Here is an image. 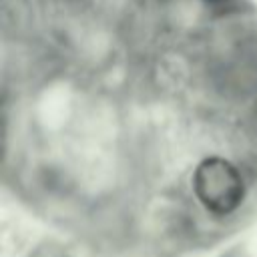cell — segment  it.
Returning a JSON list of instances; mask_svg holds the SVG:
<instances>
[{
  "label": "cell",
  "mask_w": 257,
  "mask_h": 257,
  "mask_svg": "<svg viewBox=\"0 0 257 257\" xmlns=\"http://www.w3.org/2000/svg\"><path fill=\"white\" fill-rule=\"evenodd\" d=\"M191 187L205 211L217 217L235 213L245 199V181L239 169L223 157L203 159L191 175Z\"/></svg>",
  "instance_id": "1"
}]
</instances>
